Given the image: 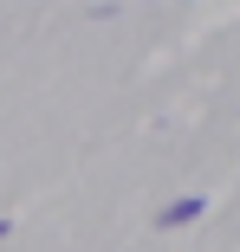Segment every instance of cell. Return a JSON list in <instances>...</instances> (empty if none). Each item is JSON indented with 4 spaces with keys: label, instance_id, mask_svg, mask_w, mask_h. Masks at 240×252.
<instances>
[{
    "label": "cell",
    "instance_id": "cell-2",
    "mask_svg": "<svg viewBox=\"0 0 240 252\" xmlns=\"http://www.w3.org/2000/svg\"><path fill=\"white\" fill-rule=\"evenodd\" d=\"M7 233H13V226H7V220H0V239H7Z\"/></svg>",
    "mask_w": 240,
    "mask_h": 252
},
{
    "label": "cell",
    "instance_id": "cell-1",
    "mask_svg": "<svg viewBox=\"0 0 240 252\" xmlns=\"http://www.w3.org/2000/svg\"><path fill=\"white\" fill-rule=\"evenodd\" d=\"M201 214H208V200L201 194H182V200H169V207L156 214V226H195Z\"/></svg>",
    "mask_w": 240,
    "mask_h": 252
}]
</instances>
